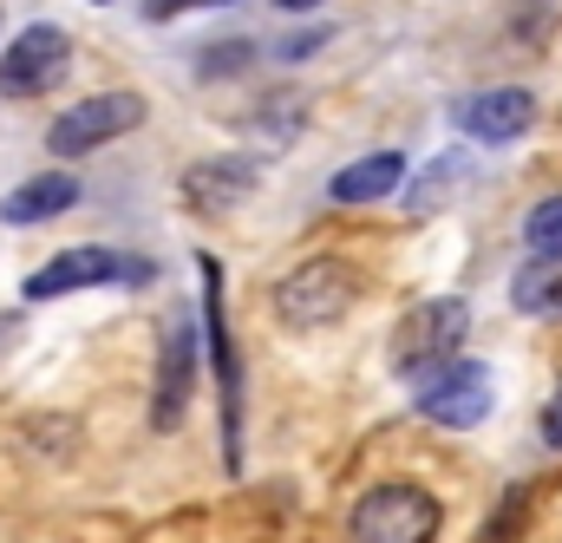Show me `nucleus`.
Here are the masks:
<instances>
[{"label": "nucleus", "mask_w": 562, "mask_h": 543, "mask_svg": "<svg viewBox=\"0 0 562 543\" xmlns=\"http://www.w3.org/2000/svg\"><path fill=\"white\" fill-rule=\"evenodd\" d=\"M360 269L340 263V256H307L301 269H288L276 281V321L288 334H314V328H334L353 314L360 301Z\"/></svg>", "instance_id": "obj_1"}, {"label": "nucleus", "mask_w": 562, "mask_h": 543, "mask_svg": "<svg viewBox=\"0 0 562 543\" xmlns=\"http://www.w3.org/2000/svg\"><path fill=\"white\" fill-rule=\"evenodd\" d=\"M347 531H353V543H438L445 511L425 485H373V491H360Z\"/></svg>", "instance_id": "obj_2"}, {"label": "nucleus", "mask_w": 562, "mask_h": 543, "mask_svg": "<svg viewBox=\"0 0 562 543\" xmlns=\"http://www.w3.org/2000/svg\"><path fill=\"white\" fill-rule=\"evenodd\" d=\"M464 334H471V301L464 295H431L393 328V367L400 374H431V367L458 361Z\"/></svg>", "instance_id": "obj_3"}, {"label": "nucleus", "mask_w": 562, "mask_h": 543, "mask_svg": "<svg viewBox=\"0 0 562 543\" xmlns=\"http://www.w3.org/2000/svg\"><path fill=\"white\" fill-rule=\"evenodd\" d=\"M196 275H203V328H210V361H216V394H223V458H229V472H243V361H236V341L223 321L216 256H196Z\"/></svg>", "instance_id": "obj_4"}, {"label": "nucleus", "mask_w": 562, "mask_h": 543, "mask_svg": "<svg viewBox=\"0 0 562 543\" xmlns=\"http://www.w3.org/2000/svg\"><path fill=\"white\" fill-rule=\"evenodd\" d=\"M413 407L431 419V425H445V432H477L491 407H497V380H491V367L484 361H445V367H431L419 387V400Z\"/></svg>", "instance_id": "obj_5"}, {"label": "nucleus", "mask_w": 562, "mask_h": 543, "mask_svg": "<svg viewBox=\"0 0 562 543\" xmlns=\"http://www.w3.org/2000/svg\"><path fill=\"white\" fill-rule=\"evenodd\" d=\"M72 73V33L53 20H33L13 33V46L0 53V92L7 99H40Z\"/></svg>", "instance_id": "obj_6"}, {"label": "nucleus", "mask_w": 562, "mask_h": 543, "mask_svg": "<svg viewBox=\"0 0 562 543\" xmlns=\"http://www.w3.org/2000/svg\"><path fill=\"white\" fill-rule=\"evenodd\" d=\"M99 281H150L144 256H119L105 243H79V250H59L53 263L26 275V301H59V295H79V288H99Z\"/></svg>", "instance_id": "obj_7"}, {"label": "nucleus", "mask_w": 562, "mask_h": 543, "mask_svg": "<svg viewBox=\"0 0 562 543\" xmlns=\"http://www.w3.org/2000/svg\"><path fill=\"white\" fill-rule=\"evenodd\" d=\"M144 119H150V106H144L138 92H92V99H79V106H66L59 119H53V157H86V151H99V144H112V137L138 132Z\"/></svg>", "instance_id": "obj_8"}, {"label": "nucleus", "mask_w": 562, "mask_h": 543, "mask_svg": "<svg viewBox=\"0 0 562 543\" xmlns=\"http://www.w3.org/2000/svg\"><path fill=\"white\" fill-rule=\"evenodd\" d=\"M451 125L464 137H477V144H517L537 125V99L524 86H484V92L451 106Z\"/></svg>", "instance_id": "obj_9"}, {"label": "nucleus", "mask_w": 562, "mask_h": 543, "mask_svg": "<svg viewBox=\"0 0 562 543\" xmlns=\"http://www.w3.org/2000/svg\"><path fill=\"white\" fill-rule=\"evenodd\" d=\"M196 400V328L177 321L164 334V354H157V387H150V425L157 432H177L183 412Z\"/></svg>", "instance_id": "obj_10"}, {"label": "nucleus", "mask_w": 562, "mask_h": 543, "mask_svg": "<svg viewBox=\"0 0 562 543\" xmlns=\"http://www.w3.org/2000/svg\"><path fill=\"white\" fill-rule=\"evenodd\" d=\"M262 190V170L249 157H203L183 170V203L203 210V217H229L236 203H249Z\"/></svg>", "instance_id": "obj_11"}, {"label": "nucleus", "mask_w": 562, "mask_h": 543, "mask_svg": "<svg viewBox=\"0 0 562 543\" xmlns=\"http://www.w3.org/2000/svg\"><path fill=\"white\" fill-rule=\"evenodd\" d=\"M79 203V177H66V170H40V177H26L7 203H0V223H13V230H26V223H53V217H66Z\"/></svg>", "instance_id": "obj_12"}, {"label": "nucleus", "mask_w": 562, "mask_h": 543, "mask_svg": "<svg viewBox=\"0 0 562 543\" xmlns=\"http://www.w3.org/2000/svg\"><path fill=\"white\" fill-rule=\"evenodd\" d=\"M400 177H406V157H400V151H373V157L334 170L327 197H334V203H380V197L400 190Z\"/></svg>", "instance_id": "obj_13"}, {"label": "nucleus", "mask_w": 562, "mask_h": 543, "mask_svg": "<svg viewBox=\"0 0 562 543\" xmlns=\"http://www.w3.org/2000/svg\"><path fill=\"white\" fill-rule=\"evenodd\" d=\"M464 177H471L464 151H445L431 170H419V177H413V190H406V210H413V217H431V210H445V203H451V190H458Z\"/></svg>", "instance_id": "obj_14"}, {"label": "nucleus", "mask_w": 562, "mask_h": 543, "mask_svg": "<svg viewBox=\"0 0 562 543\" xmlns=\"http://www.w3.org/2000/svg\"><path fill=\"white\" fill-rule=\"evenodd\" d=\"M510 308L537 321H562V269H524L510 288Z\"/></svg>", "instance_id": "obj_15"}, {"label": "nucleus", "mask_w": 562, "mask_h": 543, "mask_svg": "<svg viewBox=\"0 0 562 543\" xmlns=\"http://www.w3.org/2000/svg\"><path fill=\"white\" fill-rule=\"evenodd\" d=\"M307 125V112H301V99H276V106H262L256 119H249V137H262L269 151H288L294 137Z\"/></svg>", "instance_id": "obj_16"}, {"label": "nucleus", "mask_w": 562, "mask_h": 543, "mask_svg": "<svg viewBox=\"0 0 562 543\" xmlns=\"http://www.w3.org/2000/svg\"><path fill=\"white\" fill-rule=\"evenodd\" d=\"M524 243H530V256H537V263H562V197H543V203L530 210Z\"/></svg>", "instance_id": "obj_17"}, {"label": "nucleus", "mask_w": 562, "mask_h": 543, "mask_svg": "<svg viewBox=\"0 0 562 543\" xmlns=\"http://www.w3.org/2000/svg\"><path fill=\"white\" fill-rule=\"evenodd\" d=\"M256 59V40H223V46H210L203 59H196V73L203 79H223V73H236V66H249Z\"/></svg>", "instance_id": "obj_18"}, {"label": "nucleus", "mask_w": 562, "mask_h": 543, "mask_svg": "<svg viewBox=\"0 0 562 543\" xmlns=\"http://www.w3.org/2000/svg\"><path fill=\"white\" fill-rule=\"evenodd\" d=\"M327 33H334V26H307V33L281 40V59H307V53H321V46H327Z\"/></svg>", "instance_id": "obj_19"}, {"label": "nucleus", "mask_w": 562, "mask_h": 543, "mask_svg": "<svg viewBox=\"0 0 562 543\" xmlns=\"http://www.w3.org/2000/svg\"><path fill=\"white\" fill-rule=\"evenodd\" d=\"M190 7H223V0H144V20H177Z\"/></svg>", "instance_id": "obj_20"}, {"label": "nucleus", "mask_w": 562, "mask_h": 543, "mask_svg": "<svg viewBox=\"0 0 562 543\" xmlns=\"http://www.w3.org/2000/svg\"><path fill=\"white\" fill-rule=\"evenodd\" d=\"M543 445H550V452H562V387H557V400L543 407Z\"/></svg>", "instance_id": "obj_21"}, {"label": "nucleus", "mask_w": 562, "mask_h": 543, "mask_svg": "<svg viewBox=\"0 0 562 543\" xmlns=\"http://www.w3.org/2000/svg\"><path fill=\"white\" fill-rule=\"evenodd\" d=\"M524 505H530V491H510V498H504V518H497V524H517V518H524ZM497 543V538H491Z\"/></svg>", "instance_id": "obj_22"}, {"label": "nucleus", "mask_w": 562, "mask_h": 543, "mask_svg": "<svg viewBox=\"0 0 562 543\" xmlns=\"http://www.w3.org/2000/svg\"><path fill=\"white\" fill-rule=\"evenodd\" d=\"M281 13H307V7H321V0H276Z\"/></svg>", "instance_id": "obj_23"}, {"label": "nucleus", "mask_w": 562, "mask_h": 543, "mask_svg": "<svg viewBox=\"0 0 562 543\" xmlns=\"http://www.w3.org/2000/svg\"><path fill=\"white\" fill-rule=\"evenodd\" d=\"M92 7H105V0H92Z\"/></svg>", "instance_id": "obj_24"}]
</instances>
